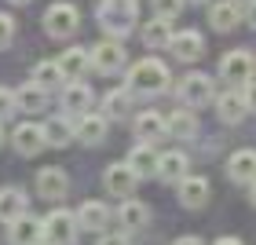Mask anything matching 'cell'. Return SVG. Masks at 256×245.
<instances>
[{"mask_svg":"<svg viewBox=\"0 0 256 245\" xmlns=\"http://www.w3.org/2000/svg\"><path fill=\"white\" fill-rule=\"evenodd\" d=\"M216 245H242V242H238V238H220Z\"/></svg>","mask_w":256,"mask_h":245,"instance_id":"obj_39","label":"cell"},{"mask_svg":"<svg viewBox=\"0 0 256 245\" xmlns=\"http://www.w3.org/2000/svg\"><path fill=\"white\" fill-rule=\"evenodd\" d=\"M11 4H30V0H11Z\"/></svg>","mask_w":256,"mask_h":245,"instance_id":"obj_43","label":"cell"},{"mask_svg":"<svg viewBox=\"0 0 256 245\" xmlns=\"http://www.w3.org/2000/svg\"><path fill=\"white\" fill-rule=\"evenodd\" d=\"M26 212V190L18 186H0V224H11L15 216Z\"/></svg>","mask_w":256,"mask_h":245,"instance_id":"obj_23","label":"cell"},{"mask_svg":"<svg viewBox=\"0 0 256 245\" xmlns=\"http://www.w3.org/2000/svg\"><path fill=\"white\" fill-rule=\"evenodd\" d=\"M11 146L18 150L22 158H33V154H40L44 146V132H40V124H33V121H26V124H18L15 132H11Z\"/></svg>","mask_w":256,"mask_h":245,"instance_id":"obj_11","label":"cell"},{"mask_svg":"<svg viewBox=\"0 0 256 245\" xmlns=\"http://www.w3.org/2000/svg\"><path fill=\"white\" fill-rule=\"evenodd\" d=\"M227 176L234 183H252L256 180V150H234L227 161Z\"/></svg>","mask_w":256,"mask_h":245,"instance_id":"obj_19","label":"cell"},{"mask_svg":"<svg viewBox=\"0 0 256 245\" xmlns=\"http://www.w3.org/2000/svg\"><path fill=\"white\" fill-rule=\"evenodd\" d=\"M37 245H52V242H48V238H40V242H37Z\"/></svg>","mask_w":256,"mask_h":245,"instance_id":"obj_42","label":"cell"},{"mask_svg":"<svg viewBox=\"0 0 256 245\" xmlns=\"http://www.w3.org/2000/svg\"><path fill=\"white\" fill-rule=\"evenodd\" d=\"M40 238H44V220L30 216V212H22L8 224V242L11 245H37Z\"/></svg>","mask_w":256,"mask_h":245,"instance_id":"obj_7","label":"cell"},{"mask_svg":"<svg viewBox=\"0 0 256 245\" xmlns=\"http://www.w3.org/2000/svg\"><path fill=\"white\" fill-rule=\"evenodd\" d=\"M246 22L256 30V0H252V4H246Z\"/></svg>","mask_w":256,"mask_h":245,"instance_id":"obj_37","label":"cell"},{"mask_svg":"<svg viewBox=\"0 0 256 245\" xmlns=\"http://www.w3.org/2000/svg\"><path fill=\"white\" fill-rule=\"evenodd\" d=\"M40 132H44V143L48 146H66L70 136H74V124L66 118H52L48 124H40Z\"/></svg>","mask_w":256,"mask_h":245,"instance_id":"obj_31","label":"cell"},{"mask_svg":"<svg viewBox=\"0 0 256 245\" xmlns=\"http://www.w3.org/2000/svg\"><path fill=\"white\" fill-rule=\"evenodd\" d=\"M33 84H37V88H44V92L62 88V84H66V77H62L59 62H37V66H33Z\"/></svg>","mask_w":256,"mask_h":245,"instance_id":"obj_26","label":"cell"},{"mask_svg":"<svg viewBox=\"0 0 256 245\" xmlns=\"http://www.w3.org/2000/svg\"><path fill=\"white\" fill-rule=\"evenodd\" d=\"M168 48H172V55H176V59L194 62V59H202V52H205V37H202L198 30H183V33H172Z\"/></svg>","mask_w":256,"mask_h":245,"instance_id":"obj_12","label":"cell"},{"mask_svg":"<svg viewBox=\"0 0 256 245\" xmlns=\"http://www.w3.org/2000/svg\"><path fill=\"white\" fill-rule=\"evenodd\" d=\"M165 128L172 139H194L198 136V118L190 110H176L172 118H165Z\"/></svg>","mask_w":256,"mask_h":245,"instance_id":"obj_25","label":"cell"},{"mask_svg":"<svg viewBox=\"0 0 256 245\" xmlns=\"http://www.w3.org/2000/svg\"><path fill=\"white\" fill-rule=\"evenodd\" d=\"M208 202V180L202 176H183L180 180V205L183 208H202Z\"/></svg>","mask_w":256,"mask_h":245,"instance_id":"obj_18","label":"cell"},{"mask_svg":"<svg viewBox=\"0 0 256 245\" xmlns=\"http://www.w3.org/2000/svg\"><path fill=\"white\" fill-rule=\"evenodd\" d=\"M190 4H208V0H190Z\"/></svg>","mask_w":256,"mask_h":245,"instance_id":"obj_44","label":"cell"},{"mask_svg":"<svg viewBox=\"0 0 256 245\" xmlns=\"http://www.w3.org/2000/svg\"><path fill=\"white\" fill-rule=\"evenodd\" d=\"M136 136L139 139H161V136H168V128H165V118L154 110H143L136 118Z\"/></svg>","mask_w":256,"mask_h":245,"instance_id":"obj_28","label":"cell"},{"mask_svg":"<svg viewBox=\"0 0 256 245\" xmlns=\"http://www.w3.org/2000/svg\"><path fill=\"white\" fill-rule=\"evenodd\" d=\"M102 183H106V190L114 194V198H128L136 190V183H139V176L132 168H128V161H114V165L102 172Z\"/></svg>","mask_w":256,"mask_h":245,"instance_id":"obj_9","label":"cell"},{"mask_svg":"<svg viewBox=\"0 0 256 245\" xmlns=\"http://www.w3.org/2000/svg\"><path fill=\"white\" fill-rule=\"evenodd\" d=\"M55 62H59V70H62V77H66V80H80V77H84L88 70H92L88 48H66Z\"/></svg>","mask_w":256,"mask_h":245,"instance_id":"obj_14","label":"cell"},{"mask_svg":"<svg viewBox=\"0 0 256 245\" xmlns=\"http://www.w3.org/2000/svg\"><path fill=\"white\" fill-rule=\"evenodd\" d=\"M136 15H139L136 0H99V11H96L102 33L114 37V40H121L136 30Z\"/></svg>","mask_w":256,"mask_h":245,"instance_id":"obj_1","label":"cell"},{"mask_svg":"<svg viewBox=\"0 0 256 245\" xmlns=\"http://www.w3.org/2000/svg\"><path fill=\"white\" fill-rule=\"evenodd\" d=\"M180 102L183 106H205V102H212V77L208 74H187L180 80Z\"/></svg>","mask_w":256,"mask_h":245,"instance_id":"obj_6","label":"cell"},{"mask_svg":"<svg viewBox=\"0 0 256 245\" xmlns=\"http://www.w3.org/2000/svg\"><path fill=\"white\" fill-rule=\"evenodd\" d=\"M62 110L66 114H88L92 110V88L84 80H66L62 88Z\"/></svg>","mask_w":256,"mask_h":245,"instance_id":"obj_15","label":"cell"},{"mask_svg":"<svg viewBox=\"0 0 256 245\" xmlns=\"http://www.w3.org/2000/svg\"><path fill=\"white\" fill-rule=\"evenodd\" d=\"M132 110V92H124V88H114L106 92V99H102V118H124V114Z\"/></svg>","mask_w":256,"mask_h":245,"instance_id":"obj_29","label":"cell"},{"mask_svg":"<svg viewBox=\"0 0 256 245\" xmlns=\"http://www.w3.org/2000/svg\"><path fill=\"white\" fill-rule=\"evenodd\" d=\"M252 66H256L252 55L242 52V48H234V52L224 55V62H220V77L230 80V84H238V80H249L252 77Z\"/></svg>","mask_w":256,"mask_h":245,"instance_id":"obj_10","label":"cell"},{"mask_svg":"<svg viewBox=\"0 0 256 245\" xmlns=\"http://www.w3.org/2000/svg\"><path fill=\"white\" fill-rule=\"evenodd\" d=\"M77 216L66 212V208H55L52 216H44V238L52 245H74L77 242Z\"/></svg>","mask_w":256,"mask_h":245,"instance_id":"obj_5","label":"cell"},{"mask_svg":"<svg viewBox=\"0 0 256 245\" xmlns=\"http://www.w3.org/2000/svg\"><path fill=\"white\" fill-rule=\"evenodd\" d=\"M252 205H256V180H252Z\"/></svg>","mask_w":256,"mask_h":245,"instance_id":"obj_41","label":"cell"},{"mask_svg":"<svg viewBox=\"0 0 256 245\" xmlns=\"http://www.w3.org/2000/svg\"><path fill=\"white\" fill-rule=\"evenodd\" d=\"M80 26V11L74 4H66V0H59V4H52L48 11H44V33L55 40H66V37H74Z\"/></svg>","mask_w":256,"mask_h":245,"instance_id":"obj_3","label":"cell"},{"mask_svg":"<svg viewBox=\"0 0 256 245\" xmlns=\"http://www.w3.org/2000/svg\"><path fill=\"white\" fill-rule=\"evenodd\" d=\"M74 216H77V227L80 230H102V227L110 224V208L102 205V202H84Z\"/></svg>","mask_w":256,"mask_h":245,"instance_id":"obj_21","label":"cell"},{"mask_svg":"<svg viewBox=\"0 0 256 245\" xmlns=\"http://www.w3.org/2000/svg\"><path fill=\"white\" fill-rule=\"evenodd\" d=\"M172 245H205V242H202V238H190V234H187V238H176Z\"/></svg>","mask_w":256,"mask_h":245,"instance_id":"obj_38","label":"cell"},{"mask_svg":"<svg viewBox=\"0 0 256 245\" xmlns=\"http://www.w3.org/2000/svg\"><path fill=\"white\" fill-rule=\"evenodd\" d=\"M208 22H212V30L230 33L242 22V11H238V4H230V0H216V4H208Z\"/></svg>","mask_w":256,"mask_h":245,"instance_id":"obj_20","label":"cell"},{"mask_svg":"<svg viewBox=\"0 0 256 245\" xmlns=\"http://www.w3.org/2000/svg\"><path fill=\"white\" fill-rule=\"evenodd\" d=\"M168 40H172V26H168V18H154V22H146V30H143V44L146 48H168Z\"/></svg>","mask_w":256,"mask_h":245,"instance_id":"obj_30","label":"cell"},{"mask_svg":"<svg viewBox=\"0 0 256 245\" xmlns=\"http://www.w3.org/2000/svg\"><path fill=\"white\" fill-rule=\"evenodd\" d=\"M44 102H48V92L37 88L33 80H30V84H22V88L15 92V106H18V110H26V114L44 110Z\"/></svg>","mask_w":256,"mask_h":245,"instance_id":"obj_27","label":"cell"},{"mask_svg":"<svg viewBox=\"0 0 256 245\" xmlns=\"http://www.w3.org/2000/svg\"><path fill=\"white\" fill-rule=\"evenodd\" d=\"M230 4H238V8H246V4H252V0H230Z\"/></svg>","mask_w":256,"mask_h":245,"instance_id":"obj_40","label":"cell"},{"mask_svg":"<svg viewBox=\"0 0 256 245\" xmlns=\"http://www.w3.org/2000/svg\"><path fill=\"white\" fill-rule=\"evenodd\" d=\"M118 220H121V227L124 230H143L150 224V208L143 202H136L132 194L121 198V208H118Z\"/></svg>","mask_w":256,"mask_h":245,"instance_id":"obj_16","label":"cell"},{"mask_svg":"<svg viewBox=\"0 0 256 245\" xmlns=\"http://www.w3.org/2000/svg\"><path fill=\"white\" fill-rule=\"evenodd\" d=\"M11 37H15V18H11L8 11H0V48H8Z\"/></svg>","mask_w":256,"mask_h":245,"instance_id":"obj_33","label":"cell"},{"mask_svg":"<svg viewBox=\"0 0 256 245\" xmlns=\"http://www.w3.org/2000/svg\"><path fill=\"white\" fill-rule=\"evenodd\" d=\"M216 110H220V121H227V124H238V121L249 114L246 96H242V92H224V96L216 99Z\"/></svg>","mask_w":256,"mask_h":245,"instance_id":"obj_22","label":"cell"},{"mask_svg":"<svg viewBox=\"0 0 256 245\" xmlns=\"http://www.w3.org/2000/svg\"><path fill=\"white\" fill-rule=\"evenodd\" d=\"M8 114H15V92L0 88V121H4Z\"/></svg>","mask_w":256,"mask_h":245,"instance_id":"obj_34","label":"cell"},{"mask_svg":"<svg viewBox=\"0 0 256 245\" xmlns=\"http://www.w3.org/2000/svg\"><path fill=\"white\" fill-rule=\"evenodd\" d=\"M242 96H246V106L256 110V80H252V77L246 80V92H242Z\"/></svg>","mask_w":256,"mask_h":245,"instance_id":"obj_36","label":"cell"},{"mask_svg":"<svg viewBox=\"0 0 256 245\" xmlns=\"http://www.w3.org/2000/svg\"><path fill=\"white\" fill-rule=\"evenodd\" d=\"M187 168H190V161L183 150H168V154H158V176L161 180H168V183H180L183 176H187Z\"/></svg>","mask_w":256,"mask_h":245,"instance_id":"obj_17","label":"cell"},{"mask_svg":"<svg viewBox=\"0 0 256 245\" xmlns=\"http://www.w3.org/2000/svg\"><path fill=\"white\" fill-rule=\"evenodd\" d=\"M168 88V66L158 59H139L128 70V92H139V96H161Z\"/></svg>","mask_w":256,"mask_h":245,"instance_id":"obj_2","label":"cell"},{"mask_svg":"<svg viewBox=\"0 0 256 245\" xmlns=\"http://www.w3.org/2000/svg\"><path fill=\"white\" fill-rule=\"evenodd\" d=\"M88 59H92V66H96L99 74H118V70H124V62H128V52H124L121 40L106 37L102 44L88 48Z\"/></svg>","mask_w":256,"mask_h":245,"instance_id":"obj_4","label":"cell"},{"mask_svg":"<svg viewBox=\"0 0 256 245\" xmlns=\"http://www.w3.org/2000/svg\"><path fill=\"white\" fill-rule=\"evenodd\" d=\"M74 136L88 146H99L102 139H106V118H102V114H92V110L80 114L77 124H74Z\"/></svg>","mask_w":256,"mask_h":245,"instance_id":"obj_13","label":"cell"},{"mask_svg":"<svg viewBox=\"0 0 256 245\" xmlns=\"http://www.w3.org/2000/svg\"><path fill=\"white\" fill-rule=\"evenodd\" d=\"M0 143H4V132H0Z\"/></svg>","mask_w":256,"mask_h":245,"instance_id":"obj_45","label":"cell"},{"mask_svg":"<svg viewBox=\"0 0 256 245\" xmlns=\"http://www.w3.org/2000/svg\"><path fill=\"white\" fill-rule=\"evenodd\" d=\"M183 11V0H154V18H176Z\"/></svg>","mask_w":256,"mask_h":245,"instance_id":"obj_32","label":"cell"},{"mask_svg":"<svg viewBox=\"0 0 256 245\" xmlns=\"http://www.w3.org/2000/svg\"><path fill=\"white\" fill-rule=\"evenodd\" d=\"M128 168H132L139 180H143V176H154V168H158V154H154V146H150V143H139L132 154H128Z\"/></svg>","mask_w":256,"mask_h":245,"instance_id":"obj_24","label":"cell"},{"mask_svg":"<svg viewBox=\"0 0 256 245\" xmlns=\"http://www.w3.org/2000/svg\"><path fill=\"white\" fill-rule=\"evenodd\" d=\"M99 245H132V242H128L124 230H118V234H102V238H99Z\"/></svg>","mask_w":256,"mask_h":245,"instance_id":"obj_35","label":"cell"},{"mask_svg":"<svg viewBox=\"0 0 256 245\" xmlns=\"http://www.w3.org/2000/svg\"><path fill=\"white\" fill-rule=\"evenodd\" d=\"M66 190H70L66 168L48 165V168L37 172V194H40V198H48V202H59V198H66Z\"/></svg>","mask_w":256,"mask_h":245,"instance_id":"obj_8","label":"cell"}]
</instances>
